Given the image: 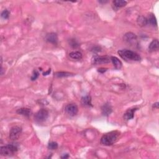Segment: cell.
I'll return each instance as SVG.
<instances>
[{"label":"cell","mask_w":159,"mask_h":159,"mask_svg":"<svg viewBox=\"0 0 159 159\" xmlns=\"http://www.w3.org/2000/svg\"><path fill=\"white\" fill-rule=\"evenodd\" d=\"M121 135V133L118 131H113L110 133L104 134L101 138L100 142L102 145L106 146H110L114 144L119 138Z\"/></svg>","instance_id":"cell-1"},{"label":"cell","mask_w":159,"mask_h":159,"mask_svg":"<svg viewBox=\"0 0 159 159\" xmlns=\"http://www.w3.org/2000/svg\"><path fill=\"white\" fill-rule=\"evenodd\" d=\"M119 56L128 62H139L141 60V57L137 53L129 50L123 49L117 52Z\"/></svg>","instance_id":"cell-2"},{"label":"cell","mask_w":159,"mask_h":159,"mask_svg":"<svg viewBox=\"0 0 159 159\" xmlns=\"http://www.w3.org/2000/svg\"><path fill=\"white\" fill-rule=\"evenodd\" d=\"M19 147L16 144H8L4 146H1L0 148L1 155L4 157L12 156L17 152Z\"/></svg>","instance_id":"cell-3"},{"label":"cell","mask_w":159,"mask_h":159,"mask_svg":"<svg viewBox=\"0 0 159 159\" xmlns=\"http://www.w3.org/2000/svg\"><path fill=\"white\" fill-rule=\"evenodd\" d=\"M48 117L49 111L46 109H41L34 115V120L35 122L40 123L46 121Z\"/></svg>","instance_id":"cell-4"},{"label":"cell","mask_w":159,"mask_h":159,"mask_svg":"<svg viewBox=\"0 0 159 159\" xmlns=\"http://www.w3.org/2000/svg\"><path fill=\"white\" fill-rule=\"evenodd\" d=\"M22 133V128L19 126H13L10 131V139L11 140H16L19 137Z\"/></svg>","instance_id":"cell-5"},{"label":"cell","mask_w":159,"mask_h":159,"mask_svg":"<svg viewBox=\"0 0 159 159\" xmlns=\"http://www.w3.org/2000/svg\"><path fill=\"white\" fill-rule=\"evenodd\" d=\"M111 62L110 57L108 56H94L92 58V63L93 65H100L103 63H108Z\"/></svg>","instance_id":"cell-6"},{"label":"cell","mask_w":159,"mask_h":159,"mask_svg":"<svg viewBox=\"0 0 159 159\" xmlns=\"http://www.w3.org/2000/svg\"><path fill=\"white\" fill-rule=\"evenodd\" d=\"M65 111L69 116H75L78 112V108L75 103H70L65 106Z\"/></svg>","instance_id":"cell-7"},{"label":"cell","mask_w":159,"mask_h":159,"mask_svg":"<svg viewBox=\"0 0 159 159\" xmlns=\"http://www.w3.org/2000/svg\"><path fill=\"white\" fill-rule=\"evenodd\" d=\"M124 40L126 42H128L130 44H135L137 42V36L133 33H128L125 34L123 37Z\"/></svg>","instance_id":"cell-8"},{"label":"cell","mask_w":159,"mask_h":159,"mask_svg":"<svg viewBox=\"0 0 159 159\" xmlns=\"http://www.w3.org/2000/svg\"><path fill=\"white\" fill-rule=\"evenodd\" d=\"M137 110H138V108H136V107L128 109V110H127L124 114V116H123L124 119H125L126 121H129L131 119H133L134 117L135 112Z\"/></svg>","instance_id":"cell-9"},{"label":"cell","mask_w":159,"mask_h":159,"mask_svg":"<svg viewBox=\"0 0 159 159\" xmlns=\"http://www.w3.org/2000/svg\"><path fill=\"white\" fill-rule=\"evenodd\" d=\"M81 103L82 106L86 108H91L93 107L92 104V99L90 95H86L83 97L81 99Z\"/></svg>","instance_id":"cell-10"},{"label":"cell","mask_w":159,"mask_h":159,"mask_svg":"<svg viewBox=\"0 0 159 159\" xmlns=\"http://www.w3.org/2000/svg\"><path fill=\"white\" fill-rule=\"evenodd\" d=\"M45 40L47 42L52 44H57L58 43V36L56 33H49L45 36Z\"/></svg>","instance_id":"cell-11"},{"label":"cell","mask_w":159,"mask_h":159,"mask_svg":"<svg viewBox=\"0 0 159 159\" xmlns=\"http://www.w3.org/2000/svg\"><path fill=\"white\" fill-rule=\"evenodd\" d=\"M112 111V108L111 104L109 103H106L103 104L101 107V113L104 116H109Z\"/></svg>","instance_id":"cell-12"},{"label":"cell","mask_w":159,"mask_h":159,"mask_svg":"<svg viewBox=\"0 0 159 159\" xmlns=\"http://www.w3.org/2000/svg\"><path fill=\"white\" fill-rule=\"evenodd\" d=\"M126 1H124V0H115L112 2V8L114 9V10L117 11L119 9L123 8L127 5Z\"/></svg>","instance_id":"cell-13"},{"label":"cell","mask_w":159,"mask_h":159,"mask_svg":"<svg viewBox=\"0 0 159 159\" xmlns=\"http://www.w3.org/2000/svg\"><path fill=\"white\" fill-rule=\"evenodd\" d=\"M159 48V42L158 39H155L150 43L149 45V51L151 52L157 51Z\"/></svg>","instance_id":"cell-14"},{"label":"cell","mask_w":159,"mask_h":159,"mask_svg":"<svg viewBox=\"0 0 159 159\" xmlns=\"http://www.w3.org/2000/svg\"><path fill=\"white\" fill-rule=\"evenodd\" d=\"M16 113H17L18 115H22L24 116L29 117L31 115L32 111H31V109H29V108H21L16 111Z\"/></svg>","instance_id":"cell-15"},{"label":"cell","mask_w":159,"mask_h":159,"mask_svg":"<svg viewBox=\"0 0 159 159\" xmlns=\"http://www.w3.org/2000/svg\"><path fill=\"white\" fill-rule=\"evenodd\" d=\"M110 59L116 69L120 70L121 69L122 67V63L119 58H117L116 57H111Z\"/></svg>","instance_id":"cell-16"},{"label":"cell","mask_w":159,"mask_h":159,"mask_svg":"<svg viewBox=\"0 0 159 159\" xmlns=\"http://www.w3.org/2000/svg\"><path fill=\"white\" fill-rule=\"evenodd\" d=\"M147 22H148V25H151L153 27L156 26L157 27V19L156 17L154 15L153 13H151V14H150L148 16V17H147Z\"/></svg>","instance_id":"cell-17"},{"label":"cell","mask_w":159,"mask_h":159,"mask_svg":"<svg viewBox=\"0 0 159 159\" xmlns=\"http://www.w3.org/2000/svg\"><path fill=\"white\" fill-rule=\"evenodd\" d=\"M54 76L57 77V78H64V77L74 76V74L67 72H57L54 74Z\"/></svg>","instance_id":"cell-18"},{"label":"cell","mask_w":159,"mask_h":159,"mask_svg":"<svg viewBox=\"0 0 159 159\" xmlns=\"http://www.w3.org/2000/svg\"><path fill=\"white\" fill-rule=\"evenodd\" d=\"M69 56L74 60H81L83 57V54L79 51H73L69 53Z\"/></svg>","instance_id":"cell-19"},{"label":"cell","mask_w":159,"mask_h":159,"mask_svg":"<svg viewBox=\"0 0 159 159\" xmlns=\"http://www.w3.org/2000/svg\"><path fill=\"white\" fill-rule=\"evenodd\" d=\"M137 24H139V26H141V27H144V26H146L147 25H148L147 17H145L142 16H140L138 17L137 19Z\"/></svg>","instance_id":"cell-20"},{"label":"cell","mask_w":159,"mask_h":159,"mask_svg":"<svg viewBox=\"0 0 159 159\" xmlns=\"http://www.w3.org/2000/svg\"><path fill=\"white\" fill-rule=\"evenodd\" d=\"M69 44L70 45V46H71L72 48L74 49H76L80 47V44L75 39H70L69 40Z\"/></svg>","instance_id":"cell-21"},{"label":"cell","mask_w":159,"mask_h":159,"mask_svg":"<svg viewBox=\"0 0 159 159\" xmlns=\"http://www.w3.org/2000/svg\"><path fill=\"white\" fill-rule=\"evenodd\" d=\"M47 147L49 149L51 150V151L56 150L58 148V144L56 142H51L49 143Z\"/></svg>","instance_id":"cell-22"},{"label":"cell","mask_w":159,"mask_h":159,"mask_svg":"<svg viewBox=\"0 0 159 159\" xmlns=\"http://www.w3.org/2000/svg\"><path fill=\"white\" fill-rule=\"evenodd\" d=\"M10 12L7 10H4L1 14V16L4 19H8L9 17H10Z\"/></svg>","instance_id":"cell-23"},{"label":"cell","mask_w":159,"mask_h":159,"mask_svg":"<svg viewBox=\"0 0 159 159\" xmlns=\"http://www.w3.org/2000/svg\"><path fill=\"white\" fill-rule=\"evenodd\" d=\"M39 76V73L37 70H34L33 75H32L31 77V79L32 81H35L38 78Z\"/></svg>","instance_id":"cell-24"},{"label":"cell","mask_w":159,"mask_h":159,"mask_svg":"<svg viewBox=\"0 0 159 159\" xmlns=\"http://www.w3.org/2000/svg\"><path fill=\"white\" fill-rule=\"evenodd\" d=\"M91 51L93 52V53H98V52H99L101 51V47L96 45V46H93L92 48Z\"/></svg>","instance_id":"cell-25"},{"label":"cell","mask_w":159,"mask_h":159,"mask_svg":"<svg viewBox=\"0 0 159 159\" xmlns=\"http://www.w3.org/2000/svg\"><path fill=\"white\" fill-rule=\"evenodd\" d=\"M107 70V69H104V68H101V69H99L98 70V72H99V73H101V74H104V72H106Z\"/></svg>","instance_id":"cell-26"},{"label":"cell","mask_w":159,"mask_h":159,"mask_svg":"<svg viewBox=\"0 0 159 159\" xmlns=\"http://www.w3.org/2000/svg\"><path fill=\"white\" fill-rule=\"evenodd\" d=\"M51 69H49V70H48V71H47V72H44V73H43V75H44V76L48 75H49L50 74H51Z\"/></svg>","instance_id":"cell-27"},{"label":"cell","mask_w":159,"mask_h":159,"mask_svg":"<svg viewBox=\"0 0 159 159\" xmlns=\"http://www.w3.org/2000/svg\"><path fill=\"white\" fill-rule=\"evenodd\" d=\"M158 106H159V103L158 102L154 103L153 105H152V108H156V109H158Z\"/></svg>","instance_id":"cell-28"},{"label":"cell","mask_w":159,"mask_h":159,"mask_svg":"<svg viewBox=\"0 0 159 159\" xmlns=\"http://www.w3.org/2000/svg\"><path fill=\"white\" fill-rule=\"evenodd\" d=\"M69 155L68 153L64 154V155L61 157L62 158H69Z\"/></svg>","instance_id":"cell-29"},{"label":"cell","mask_w":159,"mask_h":159,"mask_svg":"<svg viewBox=\"0 0 159 159\" xmlns=\"http://www.w3.org/2000/svg\"><path fill=\"white\" fill-rule=\"evenodd\" d=\"M107 2H108L107 1H99V3H107Z\"/></svg>","instance_id":"cell-30"}]
</instances>
